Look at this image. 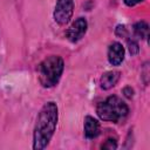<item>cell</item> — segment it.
<instances>
[{
  "mask_svg": "<svg viewBox=\"0 0 150 150\" xmlns=\"http://www.w3.org/2000/svg\"><path fill=\"white\" fill-rule=\"evenodd\" d=\"M100 134V123L91 116L84 118V135L87 138H95Z\"/></svg>",
  "mask_w": 150,
  "mask_h": 150,
  "instance_id": "7",
  "label": "cell"
},
{
  "mask_svg": "<svg viewBox=\"0 0 150 150\" xmlns=\"http://www.w3.org/2000/svg\"><path fill=\"white\" fill-rule=\"evenodd\" d=\"M127 104L117 96H109L105 101L98 103L97 105V115L103 121H109L114 123H118L128 115Z\"/></svg>",
  "mask_w": 150,
  "mask_h": 150,
  "instance_id": "3",
  "label": "cell"
},
{
  "mask_svg": "<svg viewBox=\"0 0 150 150\" xmlns=\"http://www.w3.org/2000/svg\"><path fill=\"white\" fill-rule=\"evenodd\" d=\"M142 1L143 0H124L125 5H128V6H135V5H137V4L142 2Z\"/></svg>",
  "mask_w": 150,
  "mask_h": 150,
  "instance_id": "12",
  "label": "cell"
},
{
  "mask_svg": "<svg viewBox=\"0 0 150 150\" xmlns=\"http://www.w3.org/2000/svg\"><path fill=\"white\" fill-rule=\"evenodd\" d=\"M63 71V60L57 55L45 59L39 66V79L43 87L55 86Z\"/></svg>",
  "mask_w": 150,
  "mask_h": 150,
  "instance_id": "2",
  "label": "cell"
},
{
  "mask_svg": "<svg viewBox=\"0 0 150 150\" xmlns=\"http://www.w3.org/2000/svg\"><path fill=\"white\" fill-rule=\"evenodd\" d=\"M116 146H117L116 141H115V139H112V138L107 139V142L102 145V148H103V149H115Z\"/></svg>",
  "mask_w": 150,
  "mask_h": 150,
  "instance_id": "10",
  "label": "cell"
},
{
  "mask_svg": "<svg viewBox=\"0 0 150 150\" xmlns=\"http://www.w3.org/2000/svg\"><path fill=\"white\" fill-rule=\"evenodd\" d=\"M120 79V73L116 70H111V71H107L102 75L101 77V88L103 89H110L112 88L117 81Z\"/></svg>",
  "mask_w": 150,
  "mask_h": 150,
  "instance_id": "8",
  "label": "cell"
},
{
  "mask_svg": "<svg viewBox=\"0 0 150 150\" xmlns=\"http://www.w3.org/2000/svg\"><path fill=\"white\" fill-rule=\"evenodd\" d=\"M123 93L125 94V96H127V97H131L134 91H132V89H131V88H129V87H128V88H125V89L123 90Z\"/></svg>",
  "mask_w": 150,
  "mask_h": 150,
  "instance_id": "13",
  "label": "cell"
},
{
  "mask_svg": "<svg viewBox=\"0 0 150 150\" xmlns=\"http://www.w3.org/2000/svg\"><path fill=\"white\" fill-rule=\"evenodd\" d=\"M74 9V1L73 0H57L54 12V19L59 25H66Z\"/></svg>",
  "mask_w": 150,
  "mask_h": 150,
  "instance_id": "4",
  "label": "cell"
},
{
  "mask_svg": "<svg viewBox=\"0 0 150 150\" xmlns=\"http://www.w3.org/2000/svg\"><path fill=\"white\" fill-rule=\"evenodd\" d=\"M129 52H130L131 55L137 54V52H138V45L135 41H129Z\"/></svg>",
  "mask_w": 150,
  "mask_h": 150,
  "instance_id": "11",
  "label": "cell"
},
{
  "mask_svg": "<svg viewBox=\"0 0 150 150\" xmlns=\"http://www.w3.org/2000/svg\"><path fill=\"white\" fill-rule=\"evenodd\" d=\"M124 59V48L121 43L114 42L108 49V60L112 66H118Z\"/></svg>",
  "mask_w": 150,
  "mask_h": 150,
  "instance_id": "6",
  "label": "cell"
},
{
  "mask_svg": "<svg viewBox=\"0 0 150 150\" xmlns=\"http://www.w3.org/2000/svg\"><path fill=\"white\" fill-rule=\"evenodd\" d=\"M87 30V21L83 18H79L75 22H73V25L67 29L66 32V36L69 41L71 42H76L79 41L86 33Z\"/></svg>",
  "mask_w": 150,
  "mask_h": 150,
  "instance_id": "5",
  "label": "cell"
},
{
  "mask_svg": "<svg viewBox=\"0 0 150 150\" xmlns=\"http://www.w3.org/2000/svg\"><path fill=\"white\" fill-rule=\"evenodd\" d=\"M134 30H135V34L138 35V36L142 38V39H146L148 35H149V26H148V23L144 22V21L137 22V23L134 26Z\"/></svg>",
  "mask_w": 150,
  "mask_h": 150,
  "instance_id": "9",
  "label": "cell"
},
{
  "mask_svg": "<svg viewBox=\"0 0 150 150\" xmlns=\"http://www.w3.org/2000/svg\"><path fill=\"white\" fill-rule=\"evenodd\" d=\"M56 122L57 107L54 102H48L42 107L36 120V124L34 128V149L40 150L45 149L48 145L55 131Z\"/></svg>",
  "mask_w": 150,
  "mask_h": 150,
  "instance_id": "1",
  "label": "cell"
}]
</instances>
